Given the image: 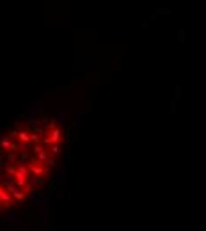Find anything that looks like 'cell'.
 Listing matches in <instances>:
<instances>
[{
  "label": "cell",
  "instance_id": "cell-1",
  "mask_svg": "<svg viewBox=\"0 0 206 231\" xmlns=\"http://www.w3.org/2000/svg\"><path fill=\"white\" fill-rule=\"evenodd\" d=\"M61 139H62V130L59 128V126L50 125V126H48V132H46L44 137H43V142L52 146V144H59V142H61Z\"/></svg>",
  "mask_w": 206,
  "mask_h": 231
},
{
  "label": "cell",
  "instance_id": "cell-2",
  "mask_svg": "<svg viewBox=\"0 0 206 231\" xmlns=\"http://www.w3.org/2000/svg\"><path fill=\"white\" fill-rule=\"evenodd\" d=\"M32 149H34L36 158H37V162H39V164H41V162H46V160L50 158L48 149H46V147H43L41 144H34V146H32Z\"/></svg>",
  "mask_w": 206,
  "mask_h": 231
},
{
  "label": "cell",
  "instance_id": "cell-3",
  "mask_svg": "<svg viewBox=\"0 0 206 231\" xmlns=\"http://www.w3.org/2000/svg\"><path fill=\"white\" fill-rule=\"evenodd\" d=\"M50 172L48 165H30V176H46Z\"/></svg>",
  "mask_w": 206,
  "mask_h": 231
},
{
  "label": "cell",
  "instance_id": "cell-4",
  "mask_svg": "<svg viewBox=\"0 0 206 231\" xmlns=\"http://www.w3.org/2000/svg\"><path fill=\"white\" fill-rule=\"evenodd\" d=\"M14 178H30V169L27 167L25 164H21V165H16V174H14Z\"/></svg>",
  "mask_w": 206,
  "mask_h": 231
},
{
  "label": "cell",
  "instance_id": "cell-5",
  "mask_svg": "<svg viewBox=\"0 0 206 231\" xmlns=\"http://www.w3.org/2000/svg\"><path fill=\"white\" fill-rule=\"evenodd\" d=\"M12 147H14V142H12L7 135H4L2 139H0V153H2V151H5V149L12 151Z\"/></svg>",
  "mask_w": 206,
  "mask_h": 231
},
{
  "label": "cell",
  "instance_id": "cell-6",
  "mask_svg": "<svg viewBox=\"0 0 206 231\" xmlns=\"http://www.w3.org/2000/svg\"><path fill=\"white\" fill-rule=\"evenodd\" d=\"M39 116H36V114H29V119H27V126L29 128H34V130H37L39 128Z\"/></svg>",
  "mask_w": 206,
  "mask_h": 231
},
{
  "label": "cell",
  "instance_id": "cell-7",
  "mask_svg": "<svg viewBox=\"0 0 206 231\" xmlns=\"http://www.w3.org/2000/svg\"><path fill=\"white\" fill-rule=\"evenodd\" d=\"M18 142L30 144V132L29 130H18Z\"/></svg>",
  "mask_w": 206,
  "mask_h": 231
},
{
  "label": "cell",
  "instance_id": "cell-8",
  "mask_svg": "<svg viewBox=\"0 0 206 231\" xmlns=\"http://www.w3.org/2000/svg\"><path fill=\"white\" fill-rule=\"evenodd\" d=\"M29 183H30L34 189H41L43 185H44V179H43L41 176H30V178H29Z\"/></svg>",
  "mask_w": 206,
  "mask_h": 231
},
{
  "label": "cell",
  "instance_id": "cell-9",
  "mask_svg": "<svg viewBox=\"0 0 206 231\" xmlns=\"http://www.w3.org/2000/svg\"><path fill=\"white\" fill-rule=\"evenodd\" d=\"M5 158H7L9 162H12V164L20 165V157L16 155V151H7V155H5Z\"/></svg>",
  "mask_w": 206,
  "mask_h": 231
},
{
  "label": "cell",
  "instance_id": "cell-10",
  "mask_svg": "<svg viewBox=\"0 0 206 231\" xmlns=\"http://www.w3.org/2000/svg\"><path fill=\"white\" fill-rule=\"evenodd\" d=\"M41 108H43V101L39 100V101H36V103L30 107V114H36V116H37V112H41Z\"/></svg>",
  "mask_w": 206,
  "mask_h": 231
},
{
  "label": "cell",
  "instance_id": "cell-11",
  "mask_svg": "<svg viewBox=\"0 0 206 231\" xmlns=\"http://www.w3.org/2000/svg\"><path fill=\"white\" fill-rule=\"evenodd\" d=\"M57 185H62V181H64V167H57Z\"/></svg>",
  "mask_w": 206,
  "mask_h": 231
},
{
  "label": "cell",
  "instance_id": "cell-12",
  "mask_svg": "<svg viewBox=\"0 0 206 231\" xmlns=\"http://www.w3.org/2000/svg\"><path fill=\"white\" fill-rule=\"evenodd\" d=\"M2 222H4V224H14V222H16V215H14V213H7V215L2 219Z\"/></svg>",
  "mask_w": 206,
  "mask_h": 231
},
{
  "label": "cell",
  "instance_id": "cell-13",
  "mask_svg": "<svg viewBox=\"0 0 206 231\" xmlns=\"http://www.w3.org/2000/svg\"><path fill=\"white\" fill-rule=\"evenodd\" d=\"M29 199L34 201V203H37L39 199H43V196L37 192V190H34V192H30V194H29Z\"/></svg>",
  "mask_w": 206,
  "mask_h": 231
},
{
  "label": "cell",
  "instance_id": "cell-14",
  "mask_svg": "<svg viewBox=\"0 0 206 231\" xmlns=\"http://www.w3.org/2000/svg\"><path fill=\"white\" fill-rule=\"evenodd\" d=\"M46 165H48V167H53V169L59 167V164H57V160H55V157H53V155H50V158L46 160Z\"/></svg>",
  "mask_w": 206,
  "mask_h": 231
},
{
  "label": "cell",
  "instance_id": "cell-15",
  "mask_svg": "<svg viewBox=\"0 0 206 231\" xmlns=\"http://www.w3.org/2000/svg\"><path fill=\"white\" fill-rule=\"evenodd\" d=\"M48 149L52 151V155H59V153L62 151V149H61V144H52Z\"/></svg>",
  "mask_w": 206,
  "mask_h": 231
},
{
  "label": "cell",
  "instance_id": "cell-16",
  "mask_svg": "<svg viewBox=\"0 0 206 231\" xmlns=\"http://www.w3.org/2000/svg\"><path fill=\"white\" fill-rule=\"evenodd\" d=\"M57 119H59V123H66V121H68V114H66L64 110H61V112L57 114Z\"/></svg>",
  "mask_w": 206,
  "mask_h": 231
},
{
  "label": "cell",
  "instance_id": "cell-17",
  "mask_svg": "<svg viewBox=\"0 0 206 231\" xmlns=\"http://www.w3.org/2000/svg\"><path fill=\"white\" fill-rule=\"evenodd\" d=\"M20 187H16V185H7V192H9L11 196H14V194H16V192H20Z\"/></svg>",
  "mask_w": 206,
  "mask_h": 231
},
{
  "label": "cell",
  "instance_id": "cell-18",
  "mask_svg": "<svg viewBox=\"0 0 206 231\" xmlns=\"http://www.w3.org/2000/svg\"><path fill=\"white\" fill-rule=\"evenodd\" d=\"M21 190H23V194H25V196H29V194H30V192H34V190H36V189L32 187L30 183H27V185H25V187H23V189H21Z\"/></svg>",
  "mask_w": 206,
  "mask_h": 231
},
{
  "label": "cell",
  "instance_id": "cell-19",
  "mask_svg": "<svg viewBox=\"0 0 206 231\" xmlns=\"http://www.w3.org/2000/svg\"><path fill=\"white\" fill-rule=\"evenodd\" d=\"M5 172H7V176H14V174H16V167H14V165H7Z\"/></svg>",
  "mask_w": 206,
  "mask_h": 231
},
{
  "label": "cell",
  "instance_id": "cell-20",
  "mask_svg": "<svg viewBox=\"0 0 206 231\" xmlns=\"http://www.w3.org/2000/svg\"><path fill=\"white\" fill-rule=\"evenodd\" d=\"M41 123H43L44 126H50V125H52V123H50V116H48V114H44V116L41 117Z\"/></svg>",
  "mask_w": 206,
  "mask_h": 231
},
{
  "label": "cell",
  "instance_id": "cell-21",
  "mask_svg": "<svg viewBox=\"0 0 206 231\" xmlns=\"http://www.w3.org/2000/svg\"><path fill=\"white\" fill-rule=\"evenodd\" d=\"M9 139H18V130H11L9 133H7Z\"/></svg>",
  "mask_w": 206,
  "mask_h": 231
},
{
  "label": "cell",
  "instance_id": "cell-22",
  "mask_svg": "<svg viewBox=\"0 0 206 231\" xmlns=\"http://www.w3.org/2000/svg\"><path fill=\"white\" fill-rule=\"evenodd\" d=\"M5 192H7V189H4V187H2V185H0V197H2V196H4V194H5Z\"/></svg>",
  "mask_w": 206,
  "mask_h": 231
}]
</instances>
